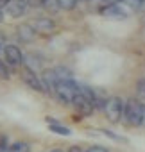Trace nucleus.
<instances>
[{
  "label": "nucleus",
  "instance_id": "obj_13",
  "mask_svg": "<svg viewBox=\"0 0 145 152\" xmlns=\"http://www.w3.org/2000/svg\"><path fill=\"white\" fill-rule=\"evenodd\" d=\"M124 4L133 11H141L145 7V0H124Z\"/></svg>",
  "mask_w": 145,
  "mask_h": 152
},
{
  "label": "nucleus",
  "instance_id": "obj_7",
  "mask_svg": "<svg viewBox=\"0 0 145 152\" xmlns=\"http://www.w3.org/2000/svg\"><path fill=\"white\" fill-rule=\"evenodd\" d=\"M100 15L106 18H113V20H124L127 18V11L122 9V6H108V7H100Z\"/></svg>",
  "mask_w": 145,
  "mask_h": 152
},
{
  "label": "nucleus",
  "instance_id": "obj_8",
  "mask_svg": "<svg viewBox=\"0 0 145 152\" xmlns=\"http://www.w3.org/2000/svg\"><path fill=\"white\" fill-rule=\"evenodd\" d=\"M47 124H48V127H50V131L52 132H56V134H61V136H70L72 134V131L68 129V127H64V125H61L56 118H47Z\"/></svg>",
  "mask_w": 145,
  "mask_h": 152
},
{
  "label": "nucleus",
  "instance_id": "obj_18",
  "mask_svg": "<svg viewBox=\"0 0 145 152\" xmlns=\"http://www.w3.org/2000/svg\"><path fill=\"white\" fill-rule=\"evenodd\" d=\"M102 132H104V134H106L108 138H111V140H115V141H125V140H124L122 136H116L115 132H111V131H108V129H104Z\"/></svg>",
  "mask_w": 145,
  "mask_h": 152
},
{
  "label": "nucleus",
  "instance_id": "obj_11",
  "mask_svg": "<svg viewBox=\"0 0 145 152\" xmlns=\"http://www.w3.org/2000/svg\"><path fill=\"white\" fill-rule=\"evenodd\" d=\"M79 0H57V7L63 9V11H72V9H75Z\"/></svg>",
  "mask_w": 145,
  "mask_h": 152
},
{
  "label": "nucleus",
  "instance_id": "obj_16",
  "mask_svg": "<svg viewBox=\"0 0 145 152\" xmlns=\"http://www.w3.org/2000/svg\"><path fill=\"white\" fill-rule=\"evenodd\" d=\"M7 148H9L7 136L6 134H0V152H7Z\"/></svg>",
  "mask_w": 145,
  "mask_h": 152
},
{
  "label": "nucleus",
  "instance_id": "obj_14",
  "mask_svg": "<svg viewBox=\"0 0 145 152\" xmlns=\"http://www.w3.org/2000/svg\"><path fill=\"white\" fill-rule=\"evenodd\" d=\"M0 79H11V72L7 68V63L0 61Z\"/></svg>",
  "mask_w": 145,
  "mask_h": 152
},
{
  "label": "nucleus",
  "instance_id": "obj_20",
  "mask_svg": "<svg viewBox=\"0 0 145 152\" xmlns=\"http://www.w3.org/2000/svg\"><path fill=\"white\" fill-rule=\"evenodd\" d=\"M45 4V0H31V6L32 7H41Z\"/></svg>",
  "mask_w": 145,
  "mask_h": 152
},
{
  "label": "nucleus",
  "instance_id": "obj_21",
  "mask_svg": "<svg viewBox=\"0 0 145 152\" xmlns=\"http://www.w3.org/2000/svg\"><path fill=\"white\" fill-rule=\"evenodd\" d=\"M11 4V0H0V9H4V7H7Z\"/></svg>",
  "mask_w": 145,
  "mask_h": 152
},
{
  "label": "nucleus",
  "instance_id": "obj_24",
  "mask_svg": "<svg viewBox=\"0 0 145 152\" xmlns=\"http://www.w3.org/2000/svg\"><path fill=\"white\" fill-rule=\"evenodd\" d=\"M50 152H63L61 148H54V150H50Z\"/></svg>",
  "mask_w": 145,
  "mask_h": 152
},
{
  "label": "nucleus",
  "instance_id": "obj_25",
  "mask_svg": "<svg viewBox=\"0 0 145 152\" xmlns=\"http://www.w3.org/2000/svg\"><path fill=\"white\" fill-rule=\"evenodd\" d=\"M83 2H90V0H83Z\"/></svg>",
  "mask_w": 145,
  "mask_h": 152
},
{
  "label": "nucleus",
  "instance_id": "obj_4",
  "mask_svg": "<svg viewBox=\"0 0 145 152\" xmlns=\"http://www.w3.org/2000/svg\"><path fill=\"white\" fill-rule=\"evenodd\" d=\"M22 79H23V81L32 88V90L41 91V93H47V90H45V84H43L41 77H38L36 72H32L31 68H23V70H22Z\"/></svg>",
  "mask_w": 145,
  "mask_h": 152
},
{
  "label": "nucleus",
  "instance_id": "obj_5",
  "mask_svg": "<svg viewBox=\"0 0 145 152\" xmlns=\"http://www.w3.org/2000/svg\"><path fill=\"white\" fill-rule=\"evenodd\" d=\"M4 54H6L7 64H11V66H22L25 63L23 54H22V50L16 45H6L4 47Z\"/></svg>",
  "mask_w": 145,
  "mask_h": 152
},
{
  "label": "nucleus",
  "instance_id": "obj_2",
  "mask_svg": "<svg viewBox=\"0 0 145 152\" xmlns=\"http://www.w3.org/2000/svg\"><path fill=\"white\" fill-rule=\"evenodd\" d=\"M77 93H79V83H75L74 79L59 81L56 84V91H54V95L64 104H72Z\"/></svg>",
  "mask_w": 145,
  "mask_h": 152
},
{
  "label": "nucleus",
  "instance_id": "obj_23",
  "mask_svg": "<svg viewBox=\"0 0 145 152\" xmlns=\"http://www.w3.org/2000/svg\"><path fill=\"white\" fill-rule=\"evenodd\" d=\"M4 20V9H0V22Z\"/></svg>",
  "mask_w": 145,
  "mask_h": 152
},
{
  "label": "nucleus",
  "instance_id": "obj_15",
  "mask_svg": "<svg viewBox=\"0 0 145 152\" xmlns=\"http://www.w3.org/2000/svg\"><path fill=\"white\" fill-rule=\"evenodd\" d=\"M136 93L141 100H145V79H140L136 83Z\"/></svg>",
  "mask_w": 145,
  "mask_h": 152
},
{
  "label": "nucleus",
  "instance_id": "obj_6",
  "mask_svg": "<svg viewBox=\"0 0 145 152\" xmlns=\"http://www.w3.org/2000/svg\"><path fill=\"white\" fill-rule=\"evenodd\" d=\"M72 106H74V107L79 111V115H83V116H90V115L95 111L93 104H92L84 95H81V93L75 95V99H74V102H72Z\"/></svg>",
  "mask_w": 145,
  "mask_h": 152
},
{
  "label": "nucleus",
  "instance_id": "obj_19",
  "mask_svg": "<svg viewBox=\"0 0 145 152\" xmlns=\"http://www.w3.org/2000/svg\"><path fill=\"white\" fill-rule=\"evenodd\" d=\"M86 152H108V148L106 147H90Z\"/></svg>",
  "mask_w": 145,
  "mask_h": 152
},
{
  "label": "nucleus",
  "instance_id": "obj_10",
  "mask_svg": "<svg viewBox=\"0 0 145 152\" xmlns=\"http://www.w3.org/2000/svg\"><path fill=\"white\" fill-rule=\"evenodd\" d=\"M54 27H56V23L48 18H40L36 22V31H40V32H50Z\"/></svg>",
  "mask_w": 145,
  "mask_h": 152
},
{
  "label": "nucleus",
  "instance_id": "obj_12",
  "mask_svg": "<svg viewBox=\"0 0 145 152\" xmlns=\"http://www.w3.org/2000/svg\"><path fill=\"white\" fill-rule=\"evenodd\" d=\"M7 152H31V147L23 141H16L7 148Z\"/></svg>",
  "mask_w": 145,
  "mask_h": 152
},
{
  "label": "nucleus",
  "instance_id": "obj_22",
  "mask_svg": "<svg viewBox=\"0 0 145 152\" xmlns=\"http://www.w3.org/2000/svg\"><path fill=\"white\" fill-rule=\"evenodd\" d=\"M68 152H84V150H83L81 147H70V150H68Z\"/></svg>",
  "mask_w": 145,
  "mask_h": 152
},
{
  "label": "nucleus",
  "instance_id": "obj_9",
  "mask_svg": "<svg viewBox=\"0 0 145 152\" xmlns=\"http://www.w3.org/2000/svg\"><path fill=\"white\" fill-rule=\"evenodd\" d=\"M34 36H36V31L31 25H20L18 27V38L22 41H32Z\"/></svg>",
  "mask_w": 145,
  "mask_h": 152
},
{
  "label": "nucleus",
  "instance_id": "obj_1",
  "mask_svg": "<svg viewBox=\"0 0 145 152\" xmlns=\"http://www.w3.org/2000/svg\"><path fill=\"white\" fill-rule=\"evenodd\" d=\"M143 115H145V104H141L136 99H129L125 100L124 106V124L131 125V127H141L143 125Z\"/></svg>",
  "mask_w": 145,
  "mask_h": 152
},
{
  "label": "nucleus",
  "instance_id": "obj_17",
  "mask_svg": "<svg viewBox=\"0 0 145 152\" xmlns=\"http://www.w3.org/2000/svg\"><path fill=\"white\" fill-rule=\"evenodd\" d=\"M99 2H100V7H108V6H116L124 0H99Z\"/></svg>",
  "mask_w": 145,
  "mask_h": 152
},
{
  "label": "nucleus",
  "instance_id": "obj_3",
  "mask_svg": "<svg viewBox=\"0 0 145 152\" xmlns=\"http://www.w3.org/2000/svg\"><path fill=\"white\" fill-rule=\"evenodd\" d=\"M124 106H125V102H124L122 99H118V97H109V99L106 100L102 111L106 113V116H108L109 122L118 124V122L122 120V116H124Z\"/></svg>",
  "mask_w": 145,
  "mask_h": 152
}]
</instances>
